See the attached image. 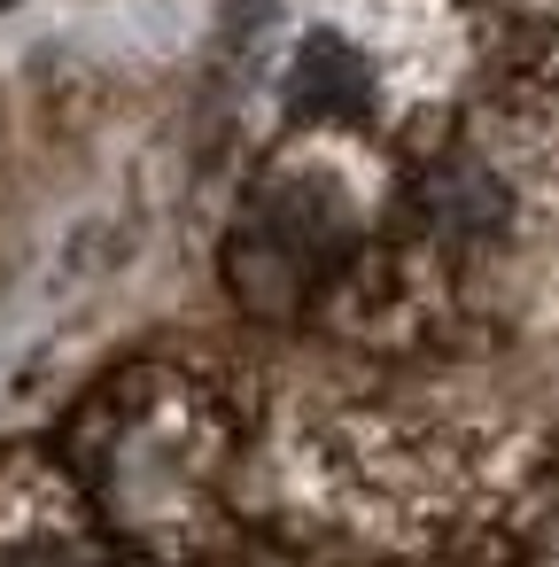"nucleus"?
I'll return each instance as SVG.
<instances>
[{
    "mask_svg": "<svg viewBox=\"0 0 559 567\" xmlns=\"http://www.w3.org/2000/svg\"><path fill=\"white\" fill-rule=\"evenodd\" d=\"M365 63L334 40V32H319L303 55H296V110H311V117H327V110H342V117H358L365 110Z\"/></svg>",
    "mask_w": 559,
    "mask_h": 567,
    "instance_id": "f257e3e1",
    "label": "nucleus"
},
{
    "mask_svg": "<svg viewBox=\"0 0 559 567\" xmlns=\"http://www.w3.org/2000/svg\"><path fill=\"white\" fill-rule=\"evenodd\" d=\"M497 187L482 179V172H451L443 187H435V218L443 226H466V234H482V226H497Z\"/></svg>",
    "mask_w": 559,
    "mask_h": 567,
    "instance_id": "f03ea898",
    "label": "nucleus"
},
{
    "mask_svg": "<svg viewBox=\"0 0 559 567\" xmlns=\"http://www.w3.org/2000/svg\"><path fill=\"white\" fill-rule=\"evenodd\" d=\"M0 9H9V0H0Z\"/></svg>",
    "mask_w": 559,
    "mask_h": 567,
    "instance_id": "7ed1b4c3",
    "label": "nucleus"
}]
</instances>
